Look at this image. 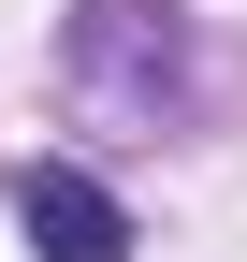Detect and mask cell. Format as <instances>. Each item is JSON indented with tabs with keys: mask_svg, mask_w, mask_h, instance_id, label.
Here are the masks:
<instances>
[{
	"mask_svg": "<svg viewBox=\"0 0 247 262\" xmlns=\"http://www.w3.org/2000/svg\"><path fill=\"white\" fill-rule=\"evenodd\" d=\"M15 219H29V248H44V262H131L116 189H102V175H73V160H44V175L15 189Z\"/></svg>",
	"mask_w": 247,
	"mask_h": 262,
	"instance_id": "cell-2",
	"label": "cell"
},
{
	"mask_svg": "<svg viewBox=\"0 0 247 262\" xmlns=\"http://www.w3.org/2000/svg\"><path fill=\"white\" fill-rule=\"evenodd\" d=\"M73 88L116 117H175L189 102V29L175 0H73Z\"/></svg>",
	"mask_w": 247,
	"mask_h": 262,
	"instance_id": "cell-1",
	"label": "cell"
}]
</instances>
